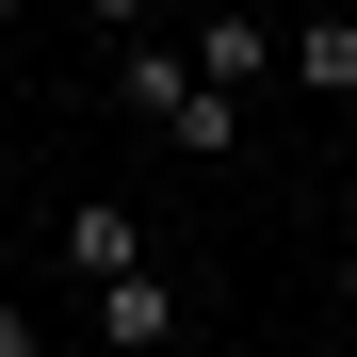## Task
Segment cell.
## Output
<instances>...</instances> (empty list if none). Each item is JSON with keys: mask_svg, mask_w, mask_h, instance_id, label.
I'll use <instances>...</instances> for the list:
<instances>
[{"mask_svg": "<svg viewBox=\"0 0 357 357\" xmlns=\"http://www.w3.org/2000/svg\"><path fill=\"white\" fill-rule=\"evenodd\" d=\"M98 33H178V0H98Z\"/></svg>", "mask_w": 357, "mask_h": 357, "instance_id": "52a82bcc", "label": "cell"}, {"mask_svg": "<svg viewBox=\"0 0 357 357\" xmlns=\"http://www.w3.org/2000/svg\"><path fill=\"white\" fill-rule=\"evenodd\" d=\"M341 309H357V244H341Z\"/></svg>", "mask_w": 357, "mask_h": 357, "instance_id": "ba28073f", "label": "cell"}, {"mask_svg": "<svg viewBox=\"0 0 357 357\" xmlns=\"http://www.w3.org/2000/svg\"><path fill=\"white\" fill-rule=\"evenodd\" d=\"M292 98H357V17H292Z\"/></svg>", "mask_w": 357, "mask_h": 357, "instance_id": "277c9868", "label": "cell"}, {"mask_svg": "<svg viewBox=\"0 0 357 357\" xmlns=\"http://www.w3.org/2000/svg\"><path fill=\"white\" fill-rule=\"evenodd\" d=\"M276 66H292V33H276V17H244V0H211V17H195V82H227V98H260Z\"/></svg>", "mask_w": 357, "mask_h": 357, "instance_id": "7a4b0ae2", "label": "cell"}, {"mask_svg": "<svg viewBox=\"0 0 357 357\" xmlns=\"http://www.w3.org/2000/svg\"><path fill=\"white\" fill-rule=\"evenodd\" d=\"M82 292H98L82 325H98L114 357H162V341H195V309H178V276H162V260H114V276H82Z\"/></svg>", "mask_w": 357, "mask_h": 357, "instance_id": "6da1fadb", "label": "cell"}, {"mask_svg": "<svg viewBox=\"0 0 357 357\" xmlns=\"http://www.w3.org/2000/svg\"><path fill=\"white\" fill-rule=\"evenodd\" d=\"M162 146H195V162H227V146H244V98H227V82H195V98L162 114Z\"/></svg>", "mask_w": 357, "mask_h": 357, "instance_id": "8992f818", "label": "cell"}, {"mask_svg": "<svg viewBox=\"0 0 357 357\" xmlns=\"http://www.w3.org/2000/svg\"><path fill=\"white\" fill-rule=\"evenodd\" d=\"M114 260H146V227L114 211V195H82V211H66V276H114Z\"/></svg>", "mask_w": 357, "mask_h": 357, "instance_id": "5b68a950", "label": "cell"}, {"mask_svg": "<svg viewBox=\"0 0 357 357\" xmlns=\"http://www.w3.org/2000/svg\"><path fill=\"white\" fill-rule=\"evenodd\" d=\"M114 98H130L146 130H162V114L195 98V33H114Z\"/></svg>", "mask_w": 357, "mask_h": 357, "instance_id": "3957f363", "label": "cell"}]
</instances>
